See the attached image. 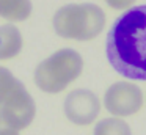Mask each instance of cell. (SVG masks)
Masks as SVG:
<instances>
[{
    "label": "cell",
    "instance_id": "8992f818",
    "mask_svg": "<svg viewBox=\"0 0 146 135\" xmlns=\"http://www.w3.org/2000/svg\"><path fill=\"white\" fill-rule=\"evenodd\" d=\"M64 115L77 126H88L98 118L101 102L90 90H74L64 99Z\"/></svg>",
    "mask_w": 146,
    "mask_h": 135
},
{
    "label": "cell",
    "instance_id": "3957f363",
    "mask_svg": "<svg viewBox=\"0 0 146 135\" xmlns=\"http://www.w3.org/2000/svg\"><path fill=\"white\" fill-rule=\"evenodd\" d=\"M83 69V60L74 49H61L35 69V83L44 93L57 94L72 83Z\"/></svg>",
    "mask_w": 146,
    "mask_h": 135
},
{
    "label": "cell",
    "instance_id": "7a4b0ae2",
    "mask_svg": "<svg viewBox=\"0 0 146 135\" xmlns=\"http://www.w3.org/2000/svg\"><path fill=\"white\" fill-rule=\"evenodd\" d=\"M54 30L58 36L76 41L94 39L105 27V14L93 3L64 5L54 16Z\"/></svg>",
    "mask_w": 146,
    "mask_h": 135
},
{
    "label": "cell",
    "instance_id": "8fae6325",
    "mask_svg": "<svg viewBox=\"0 0 146 135\" xmlns=\"http://www.w3.org/2000/svg\"><path fill=\"white\" fill-rule=\"evenodd\" d=\"M105 2L115 9H126V8H129L130 5H133L135 0H105Z\"/></svg>",
    "mask_w": 146,
    "mask_h": 135
},
{
    "label": "cell",
    "instance_id": "ba28073f",
    "mask_svg": "<svg viewBox=\"0 0 146 135\" xmlns=\"http://www.w3.org/2000/svg\"><path fill=\"white\" fill-rule=\"evenodd\" d=\"M30 0H0V17L21 22L32 14Z\"/></svg>",
    "mask_w": 146,
    "mask_h": 135
},
{
    "label": "cell",
    "instance_id": "6da1fadb",
    "mask_svg": "<svg viewBox=\"0 0 146 135\" xmlns=\"http://www.w3.org/2000/svg\"><path fill=\"white\" fill-rule=\"evenodd\" d=\"M105 53L119 75L146 82V5L127 9L113 22L107 35Z\"/></svg>",
    "mask_w": 146,
    "mask_h": 135
},
{
    "label": "cell",
    "instance_id": "277c9868",
    "mask_svg": "<svg viewBox=\"0 0 146 135\" xmlns=\"http://www.w3.org/2000/svg\"><path fill=\"white\" fill-rule=\"evenodd\" d=\"M35 113V100L24 83L0 66V115L11 127L22 130L33 121Z\"/></svg>",
    "mask_w": 146,
    "mask_h": 135
},
{
    "label": "cell",
    "instance_id": "30bf717a",
    "mask_svg": "<svg viewBox=\"0 0 146 135\" xmlns=\"http://www.w3.org/2000/svg\"><path fill=\"white\" fill-rule=\"evenodd\" d=\"M0 135H19V130L11 127V126L3 119L2 115H0Z\"/></svg>",
    "mask_w": 146,
    "mask_h": 135
},
{
    "label": "cell",
    "instance_id": "5b68a950",
    "mask_svg": "<svg viewBox=\"0 0 146 135\" xmlns=\"http://www.w3.org/2000/svg\"><path fill=\"white\" fill-rule=\"evenodd\" d=\"M104 105L113 116H130L143 105V93L130 82H116L104 94Z\"/></svg>",
    "mask_w": 146,
    "mask_h": 135
},
{
    "label": "cell",
    "instance_id": "52a82bcc",
    "mask_svg": "<svg viewBox=\"0 0 146 135\" xmlns=\"http://www.w3.org/2000/svg\"><path fill=\"white\" fill-rule=\"evenodd\" d=\"M22 50V35L19 28L7 24L0 27V60H10Z\"/></svg>",
    "mask_w": 146,
    "mask_h": 135
},
{
    "label": "cell",
    "instance_id": "9c48e42d",
    "mask_svg": "<svg viewBox=\"0 0 146 135\" xmlns=\"http://www.w3.org/2000/svg\"><path fill=\"white\" fill-rule=\"evenodd\" d=\"M93 135H132V132H130L129 124L123 119L105 118L96 124Z\"/></svg>",
    "mask_w": 146,
    "mask_h": 135
}]
</instances>
